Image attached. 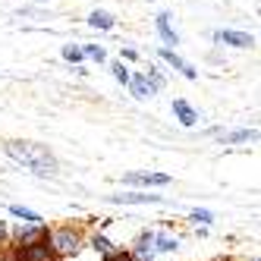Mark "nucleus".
<instances>
[{
    "label": "nucleus",
    "mask_w": 261,
    "mask_h": 261,
    "mask_svg": "<svg viewBox=\"0 0 261 261\" xmlns=\"http://www.w3.org/2000/svg\"><path fill=\"white\" fill-rule=\"evenodd\" d=\"M82 54H85V57H91V60H98V63H101V60L107 57L101 44H88V47H82Z\"/></svg>",
    "instance_id": "2eb2a0df"
},
{
    "label": "nucleus",
    "mask_w": 261,
    "mask_h": 261,
    "mask_svg": "<svg viewBox=\"0 0 261 261\" xmlns=\"http://www.w3.org/2000/svg\"><path fill=\"white\" fill-rule=\"evenodd\" d=\"M126 182H145V186H167V173H126Z\"/></svg>",
    "instance_id": "6e6552de"
},
{
    "label": "nucleus",
    "mask_w": 261,
    "mask_h": 261,
    "mask_svg": "<svg viewBox=\"0 0 261 261\" xmlns=\"http://www.w3.org/2000/svg\"><path fill=\"white\" fill-rule=\"evenodd\" d=\"M16 217H22V220H29V223H41V217L38 214H35V211H29V208H19V204H13V208H10Z\"/></svg>",
    "instance_id": "ddd939ff"
},
{
    "label": "nucleus",
    "mask_w": 261,
    "mask_h": 261,
    "mask_svg": "<svg viewBox=\"0 0 261 261\" xmlns=\"http://www.w3.org/2000/svg\"><path fill=\"white\" fill-rule=\"evenodd\" d=\"M173 114L179 117V123H182V126H195V123H198V114H195V110L186 104L182 98H176V101H173Z\"/></svg>",
    "instance_id": "1a4fd4ad"
},
{
    "label": "nucleus",
    "mask_w": 261,
    "mask_h": 261,
    "mask_svg": "<svg viewBox=\"0 0 261 261\" xmlns=\"http://www.w3.org/2000/svg\"><path fill=\"white\" fill-rule=\"evenodd\" d=\"M95 249H98V252H104V255H107V252H110V242H107V239H104V236H95Z\"/></svg>",
    "instance_id": "aec40b11"
},
{
    "label": "nucleus",
    "mask_w": 261,
    "mask_h": 261,
    "mask_svg": "<svg viewBox=\"0 0 261 261\" xmlns=\"http://www.w3.org/2000/svg\"><path fill=\"white\" fill-rule=\"evenodd\" d=\"M154 25H158V35L164 38V44H179V35L170 25V13H161L158 19H154Z\"/></svg>",
    "instance_id": "423d86ee"
},
{
    "label": "nucleus",
    "mask_w": 261,
    "mask_h": 261,
    "mask_svg": "<svg viewBox=\"0 0 261 261\" xmlns=\"http://www.w3.org/2000/svg\"><path fill=\"white\" fill-rule=\"evenodd\" d=\"M249 139H255V129H239L233 136H223V142H249Z\"/></svg>",
    "instance_id": "dca6fc26"
},
{
    "label": "nucleus",
    "mask_w": 261,
    "mask_h": 261,
    "mask_svg": "<svg viewBox=\"0 0 261 261\" xmlns=\"http://www.w3.org/2000/svg\"><path fill=\"white\" fill-rule=\"evenodd\" d=\"M7 154L13 161H19L22 167H29V170L35 173H57V161H54V154L47 151L44 145H35V142H7Z\"/></svg>",
    "instance_id": "f257e3e1"
},
{
    "label": "nucleus",
    "mask_w": 261,
    "mask_h": 261,
    "mask_svg": "<svg viewBox=\"0 0 261 261\" xmlns=\"http://www.w3.org/2000/svg\"><path fill=\"white\" fill-rule=\"evenodd\" d=\"M214 41H220V44H230V47H252V44H255V38H252V35H246V32H230V29H220V32H214Z\"/></svg>",
    "instance_id": "f03ea898"
},
{
    "label": "nucleus",
    "mask_w": 261,
    "mask_h": 261,
    "mask_svg": "<svg viewBox=\"0 0 261 261\" xmlns=\"http://www.w3.org/2000/svg\"><path fill=\"white\" fill-rule=\"evenodd\" d=\"M161 57H164L167 63H170L173 69H179V72H182L186 79H195V76H198V72H195V66H192V63H186V60L179 57V54H173L170 47H164V50H161Z\"/></svg>",
    "instance_id": "20e7f679"
},
{
    "label": "nucleus",
    "mask_w": 261,
    "mask_h": 261,
    "mask_svg": "<svg viewBox=\"0 0 261 261\" xmlns=\"http://www.w3.org/2000/svg\"><path fill=\"white\" fill-rule=\"evenodd\" d=\"M148 82H151V88L158 91V88H164V76L161 72H154V69H148Z\"/></svg>",
    "instance_id": "6ab92c4d"
},
{
    "label": "nucleus",
    "mask_w": 261,
    "mask_h": 261,
    "mask_svg": "<svg viewBox=\"0 0 261 261\" xmlns=\"http://www.w3.org/2000/svg\"><path fill=\"white\" fill-rule=\"evenodd\" d=\"M88 25L91 29H114V16H110L107 10H95L88 16Z\"/></svg>",
    "instance_id": "9d476101"
},
{
    "label": "nucleus",
    "mask_w": 261,
    "mask_h": 261,
    "mask_svg": "<svg viewBox=\"0 0 261 261\" xmlns=\"http://www.w3.org/2000/svg\"><path fill=\"white\" fill-rule=\"evenodd\" d=\"M50 258V252H47V246H25V255H22V261H47Z\"/></svg>",
    "instance_id": "9b49d317"
},
{
    "label": "nucleus",
    "mask_w": 261,
    "mask_h": 261,
    "mask_svg": "<svg viewBox=\"0 0 261 261\" xmlns=\"http://www.w3.org/2000/svg\"><path fill=\"white\" fill-rule=\"evenodd\" d=\"M104 261H133V255H114V252H107Z\"/></svg>",
    "instance_id": "412c9836"
},
{
    "label": "nucleus",
    "mask_w": 261,
    "mask_h": 261,
    "mask_svg": "<svg viewBox=\"0 0 261 261\" xmlns=\"http://www.w3.org/2000/svg\"><path fill=\"white\" fill-rule=\"evenodd\" d=\"M151 242H154V233H142L139 242H136V255H133V261H151V258H154Z\"/></svg>",
    "instance_id": "0eeeda50"
},
{
    "label": "nucleus",
    "mask_w": 261,
    "mask_h": 261,
    "mask_svg": "<svg viewBox=\"0 0 261 261\" xmlns=\"http://www.w3.org/2000/svg\"><path fill=\"white\" fill-rule=\"evenodd\" d=\"M4 233H7V230H4V223H0V236H4Z\"/></svg>",
    "instance_id": "5701e85b"
},
{
    "label": "nucleus",
    "mask_w": 261,
    "mask_h": 261,
    "mask_svg": "<svg viewBox=\"0 0 261 261\" xmlns=\"http://www.w3.org/2000/svg\"><path fill=\"white\" fill-rule=\"evenodd\" d=\"M158 239V249L161 252H173L176 249V239H170V236H154Z\"/></svg>",
    "instance_id": "a211bd4d"
},
{
    "label": "nucleus",
    "mask_w": 261,
    "mask_h": 261,
    "mask_svg": "<svg viewBox=\"0 0 261 261\" xmlns=\"http://www.w3.org/2000/svg\"><path fill=\"white\" fill-rule=\"evenodd\" d=\"M76 249H79V236L72 230H57L54 233V252L57 255H72Z\"/></svg>",
    "instance_id": "7ed1b4c3"
},
{
    "label": "nucleus",
    "mask_w": 261,
    "mask_h": 261,
    "mask_svg": "<svg viewBox=\"0 0 261 261\" xmlns=\"http://www.w3.org/2000/svg\"><path fill=\"white\" fill-rule=\"evenodd\" d=\"M126 85L133 88V95H136L139 101H145V98H151V95H154L151 82H148V76H142V72H136V76H129V82H126Z\"/></svg>",
    "instance_id": "39448f33"
},
{
    "label": "nucleus",
    "mask_w": 261,
    "mask_h": 261,
    "mask_svg": "<svg viewBox=\"0 0 261 261\" xmlns=\"http://www.w3.org/2000/svg\"><path fill=\"white\" fill-rule=\"evenodd\" d=\"M63 57H66L69 63H79L85 54H82V47H76V44H66V47H63Z\"/></svg>",
    "instance_id": "4468645a"
},
{
    "label": "nucleus",
    "mask_w": 261,
    "mask_h": 261,
    "mask_svg": "<svg viewBox=\"0 0 261 261\" xmlns=\"http://www.w3.org/2000/svg\"><path fill=\"white\" fill-rule=\"evenodd\" d=\"M110 201H120V204H145V201H161L158 195H114Z\"/></svg>",
    "instance_id": "f8f14e48"
},
{
    "label": "nucleus",
    "mask_w": 261,
    "mask_h": 261,
    "mask_svg": "<svg viewBox=\"0 0 261 261\" xmlns=\"http://www.w3.org/2000/svg\"><path fill=\"white\" fill-rule=\"evenodd\" d=\"M192 220H201V223H208V220H211V211H195V214H192Z\"/></svg>",
    "instance_id": "4be33fe9"
},
{
    "label": "nucleus",
    "mask_w": 261,
    "mask_h": 261,
    "mask_svg": "<svg viewBox=\"0 0 261 261\" xmlns=\"http://www.w3.org/2000/svg\"><path fill=\"white\" fill-rule=\"evenodd\" d=\"M110 69H114V79H117V82H123V85L129 82V69H126L123 63H114V66H110Z\"/></svg>",
    "instance_id": "f3484780"
}]
</instances>
